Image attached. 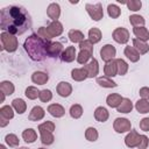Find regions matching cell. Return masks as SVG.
<instances>
[{"instance_id": "6da1fadb", "label": "cell", "mask_w": 149, "mask_h": 149, "mask_svg": "<svg viewBox=\"0 0 149 149\" xmlns=\"http://www.w3.org/2000/svg\"><path fill=\"white\" fill-rule=\"evenodd\" d=\"M0 28L12 35H22L31 28V17L21 6H7L0 12Z\"/></svg>"}, {"instance_id": "7a4b0ae2", "label": "cell", "mask_w": 149, "mask_h": 149, "mask_svg": "<svg viewBox=\"0 0 149 149\" xmlns=\"http://www.w3.org/2000/svg\"><path fill=\"white\" fill-rule=\"evenodd\" d=\"M45 45L47 42L43 41L37 34H31L26 38L23 43V48L28 54L29 58L35 62H41L47 57Z\"/></svg>"}, {"instance_id": "3957f363", "label": "cell", "mask_w": 149, "mask_h": 149, "mask_svg": "<svg viewBox=\"0 0 149 149\" xmlns=\"http://www.w3.org/2000/svg\"><path fill=\"white\" fill-rule=\"evenodd\" d=\"M0 40H1L2 50H6L7 52H14L19 47L17 37L15 35H12V34L7 33V31H2L1 33Z\"/></svg>"}, {"instance_id": "277c9868", "label": "cell", "mask_w": 149, "mask_h": 149, "mask_svg": "<svg viewBox=\"0 0 149 149\" xmlns=\"http://www.w3.org/2000/svg\"><path fill=\"white\" fill-rule=\"evenodd\" d=\"M86 12L88 13V15L91 16V19L93 21H100L104 17V9H102V5L100 2L98 3H86L85 5Z\"/></svg>"}, {"instance_id": "5b68a950", "label": "cell", "mask_w": 149, "mask_h": 149, "mask_svg": "<svg viewBox=\"0 0 149 149\" xmlns=\"http://www.w3.org/2000/svg\"><path fill=\"white\" fill-rule=\"evenodd\" d=\"M45 51H47V56L49 57H61L62 52L64 51V48H63V44L61 42H47V45H45Z\"/></svg>"}, {"instance_id": "8992f818", "label": "cell", "mask_w": 149, "mask_h": 149, "mask_svg": "<svg viewBox=\"0 0 149 149\" xmlns=\"http://www.w3.org/2000/svg\"><path fill=\"white\" fill-rule=\"evenodd\" d=\"M113 129L119 134L130 132L132 130V123L126 118H116L113 122Z\"/></svg>"}, {"instance_id": "52a82bcc", "label": "cell", "mask_w": 149, "mask_h": 149, "mask_svg": "<svg viewBox=\"0 0 149 149\" xmlns=\"http://www.w3.org/2000/svg\"><path fill=\"white\" fill-rule=\"evenodd\" d=\"M112 37H113V40L116 43H119V44H126L129 41V31H128V29H126L123 27H119V28H115L113 30Z\"/></svg>"}, {"instance_id": "ba28073f", "label": "cell", "mask_w": 149, "mask_h": 149, "mask_svg": "<svg viewBox=\"0 0 149 149\" xmlns=\"http://www.w3.org/2000/svg\"><path fill=\"white\" fill-rule=\"evenodd\" d=\"M115 55H116V49L112 44H105L100 49V57H101V59L105 63L113 61L114 57H115Z\"/></svg>"}, {"instance_id": "9c48e42d", "label": "cell", "mask_w": 149, "mask_h": 149, "mask_svg": "<svg viewBox=\"0 0 149 149\" xmlns=\"http://www.w3.org/2000/svg\"><path fill=\"white\" fill-rule=\"evenodd\" d=\"M140 134L136 132V130H130L127 136L125 137V143L128 148H137V144H139V141H140Z\"/></svg>"}, {"instance_id": "30bf717a", "label": "cell", "mask_w": 149, "mask_h": 149, "mask_svg": "<svg viewBox=\"0 0 149 149\" xmlns=\"http://www.w3.org/2000/svg\"><path fill=\"white\" fill-rule=\"evenodd\" d=\"M56 91L59 97L62 98H68L72 93V86L68 81H59L56 86Z\"/></svg>"}, {"instance_id": "8fae6325", "label": "cell", "mask_w": 149, "mask_h": 149, "mask_svg": "<svg viewBox=\"0 0 149 149\" xmlns=\"http://www.w3.org/2000/svg\"><path fill=\"white\" fill-rule=\"evenodd\" d=\"M47 30H48L49 35L51 36V38L57 37L63 33V24L59 21H51L49 23V26L47 27Z\"/></svg>"}, {"instance_id": "7c38bea8", "label": "cell", "mask_w": 149, "mask_h": 149, "mask_svg": "<svg viewBox=\"0 0 149 149\" xmlns=\"http://www.w3.org/2000/svg\"><path fill=\"white\" fill-rule=\"evenodd\" d=\"M84 68L87 71L88 78H94L99 73V63H98V61L95 58H92L87 64L84 65Z\"/></svg>"}, {"instance_id": "4fadbf2b", "label": "cell", "mask_w": 149, "mask_h": 149, "mask_svg": "<svg viewBox=\"0 0 149 149\" xmlns=\"http://www.w3.org/2000/svg\"><path fill=\"white\" fill-rule=\"evenodd\" d=\"M47 15L52 21H58L61 16V6L57 2H51L47 8Z\"/></svg>"}, {"instance_id": "5bb4252c", "label": "cell", "mask_w": 149, "mask_h": 149, "mask_svg": "<svg viewBox=\"0 0 149 149\" xmlns=\"http://www.w3.org/2000/svg\"><path fill=\"white\" fill-rule=\"evenodd\" d=\"M61 59L65 63H71L74 59H77V54H76V48L74 47H68L64 49V51L61 55Z\"/></svg>"}, {"instance_id": "9a60e30c", "label": "cell", "mask_w": 149, "mask_h": 149, "mask_svg": "<svg viewBox=\"0 0 149 149\" xmlns=\"http://www.w3.org/2000/svg\"><path fill=\"white\" fill-rule=\"evenodd\" d=\"M49 80V74L43 71H35L31 74V81L37 85H44Z\"/></svg>"}, {"instance_id": "2e32d148", "label": "cell", "mask_w": 149, "mask_h": 149, "mask_svg": "<svg viewBox=\"0 0 149 149\" xmlns=\"http://www.w3.org/2000/svg\"><path fill=\"white\" fill-rule=\"evenodd\" d=\"M44 115H45V112L41 106H34L28 115V119L29 121H40L44 118Z\"/></svg>"}, {"instance_id": "e0dca14e", "label": "cell", "mask_w": 149, "mask_h": 149, "mask_svg": "<svg viewBox=\"0 0 149 149\" xmlns=\"http://www.w3.org/2000/svg\"><path fill=\"white\" fill-rule=\"evenodd\" d=\"M104 73H105L106 77H109V78L118 76V68H116L115 59H113L111 62H107L105 64V66H104Z\"/></svg>"}, {"instance_id": "ac0fdd59", "label": "cell", "mask_w": 149, "mask_h": 149, "mask_svg": "<svg viewBox=\"0 0 149 149\" xmlns=\"http://www.w3.org/2000/svg\"><path fill=\"white\" fill-rule=\"evenodd\" d=\"M48 112L54 118H62L65 114L64 107L62 105H59V104H50L48 106Z\"/></svg>"}, {"instance_id": "d6986e66", "label": "cell", "mask_w": 149, "mask_h": 149, "mask_svg": "<svg viewBox=\"0 0 149 149\" xmlns=\"http://www.w3.org/2000/svg\"><path fill=\"white\" fill-rule=\"evenodd\" d=\"M123 54H125V56H126L132 63L139 62V59H140V57H141V55L136 51V49H135L134 47H130V45H127V47L125 48Z\"/></svg>"}, {"instance_id": "ffe728a7", "label": "cell", "mask_w": 149, "mask_h": 149, "mask_svg": "<svg viewBox=\"0 0 149 149\" xmlns=\"http://www.w3.org/2000/svg\"><path fill=\"white\" fill-rule=\"evenodd\" d=\"M122 99L123 98L119 93H111L106 98V104H107V106H109L112 108H118V106L121 104Z\"/></svg>"}, {"instance_id": "44dd1931", "label": "cell", "mask_w": 149, "mask_h": 149, "mask_svg": "<svg viewBox=\"0 0 149 149\" xmlns=\"http://www.w3.org/2000/svg\"><path fill=\"white\" fill-rule=\"evenodd\" d=\"M108 118H109V113H108V111L105 107L99 106V107L95 108V111H94V119L98 122H106L108 120Z\"/></svg>"}, {"instance_id": "7402d4cb", "label": "cell", "mask_w": 149, "mask_h": 149, "mask_svg": "<svg viewBox=\"0 0 149 149\" xmlns=\"http://www.w3.org/2000/svg\"><path fill=\"white\" fill-rule=\"evenodd\" d=\"M14 118V108L9 105H5L0 108V120H6L9 122Z\"/></svg>"}, {"instance_id": "603a6c76", "label": "cell", "mask_w": 149, "mask_h": 149, "mask_svg": "<svg viewBox=\"0 0 149 149\" xmlns=\"http://www.w3.org/2000/svg\"><path fill=\"white\" fill-rule=\"evenodd\" d=\"M133 33H134L135 37L140 41L147 42L149 40V30L146 27H135V28H133Z\"/></svg>"}, {"instance_id": "cb8c5ba5", "label": "cell", "mask_w": 149, "mask_h": 149, "mask_svg": "<svg viewBox=\"0 0 149 149\" xmlns=\"http://www.w3.org/2000/svg\"><path fill=\"white\" fill-rule=\"evenodd\" d=\"M71 78L74 81H83L86 78H88L87 76V71L85 70V68H80V69H73L71 71Z\"/></svg>"}, {"instance_id": "d4e9b609", "label": "cell", "mask_w": 149, "mask_h": 149, "mask_svg": "<svg viewBox=\"0 0 149 149\" xmlns=\"http://www.w3.org/2000/svg\"><path fill=\"white\" fill-rule=\"evenodd\" d=\"M68 37L72 43H80L85 40L84 34L78 29H70L68 33Z\"/></svg>"}, {"instance_id": "484cf974", "label": "cell", "mask_w": 149, "mask_h": 149, "mask_svg": "<svg viewBox=\"0 0 149 149\" xmlns=\"http://www.w3.org/2000/svg\"><path fill=\"white\" fill-rule=\"evenodd\" d=\"M12 107L14 108V111L17 113V114H23L27 109V104L23 99H20V98H15L13 101H12Z\"/></svg>"}, {"instance_id": "4316f807", "label": "cell", "mask_w": 149, "mask_h": 149, "mask_svg": "<svg viewBox=\"0 0 149 149\" xmlns=\"http://www.w3.org/2000/svg\"><path fill=\"white\" fill-rule=\"evenodd\" d=\"M133 47L136 49V51L140 54V55H144L149 51V45L147 42H143V41H140L137 38H134L133 40Z\"/></svg>"}, {"instance_id": "83f0119b", "label": "cell", "mask_w": 149, "mask_h": 149, "mask_svg": "<svg viewBox=\"0 0 149 149\" xmlns=\"http://www.w3.org/2000/svg\"><path fill=\"white\" fill-rule=\"evenodd\" d=\"M15 91V86L9 80H3L0 83V92H2L5 95H12Z\"/></svg>"}, {"instance_id": "f1b7e54d", "label": "cell", "mask_w": 149, "mask_h": 149, "mask_svg": "<svg viewBox=\"0 0 149 149\" xmlns=\"http://www.w3.org/2000/svg\"><path fill=\"white\" fill-rule=\"evenodd\" d=\"M97 83L101 86V87H106V88H112V87H116V83L114 80H112V78L106 77V76H101V77H97Z\"/></svg>"}, {"instance_id": "f546056e", "label": "cell", "mask_w": 149, "mask_h": 149, "mask_svg": "<svg viewBox=\"0 0 149 149\" xmlns=\"http://www.w3.org/2000/svg\"><path fill=\"white\" fill-rule=\"evenodd\" d=\"M132 109H133V102L128 98H123L122 101H121V104L116 108V111L119 113H130Z\"/></svg>"}, {"instance_id": "4dcf8cb0", "label": "cell", "mask_w": 149, "mask_h": 149, "mask_svg": "<svg viewBox=\"0 0 149 149\" xmlns=\"http://www.w3.org/2000/svg\"><path fill=\"white\" fill-rule=\"evenodd\" d=\"M22 139L27 143H33V142H35L37 140V133L33 128H27V129H24L22 132Z\"/></svg>"}, {"instance_id": "1f68e13d", "label": "cell", "mask_w": 149, "mask_h": 149, "mask_svg": "<svg viewBox=\"0 0 149 149\" xmlns=\"http://www.w3.org/2000/svg\"><path fill=\"white\" fill-rule=\"evenodd\" d=\"M40 132V136H41V142L44 146H50L54 143L55 141V136L51 132H47V130H38Z\"/></svg>"}, {"instance_id": "d6a6232c", "label": "cell", "mask_w": 149, "mask_h": 149, "mask_svg": "<svg viewBox=\"0 0 149 149\" xmlns=\"http://www.w3.org/2000/svg\"><path fill=\"white\" fill-rule=\"evenodd\" d=\"M135 108L140 114L149 113V100L146 99H139L135 102Z\"/></svg>"}, {"instance_id": "836d02e7", "label": "cell", "mask_w": 149, "mask_h": 149, "mask_svg": "<svg viewBox=\"0 0 149 149\" xmlns=\"http://www.w3.org/2000/svg\"><path fill=\"white\" fill-rule=\"evenodd\" d=\"M101 37H102V35H101V31H100L99 28L93 27V28H91V29L88 30V40H90L93 44L100 42Z\"/></svg>"}, {"instance_id": "e575fe53", "label": "cell", "mask_w": 149, "mask_h": 149, "mask_svg": "<svg viewBox=\"0 0 149 149\" xmlns=\"http://www.w3.org/2000/svg\"><path fill=\"white\" fill-rule=\"evenodd\" d=\"M92 54L91 51H87V50H80L79 54L77 55V62L79 64H87L88 61L92 59Z\"/></svg>"}, {"instance_id": "d590c367", "label": "cell", "mask_w": 149, "mask_h": 149, "mask_svg": "<svg viewBox=\"0 0 149 149\" xmlns=\"http://www.w3.org/2000/svg\"><path fill=\"white\" fill-rule=\"evenodd\" d=\"M129 22L130 24L135 28V27H144V23H146V20L143 16L139 15V14H133L129 16Z\"/></svg>"}, {"instance_id": "8d00e7d4", "label": "cell", "mask_w": 149, "mask_h": 149, "mask_svg": "<svg viewBox=\"0 0 149 149\" xmlns=\"http://www.w3.org/2000/svg\"><path fill=\"white\" fill-rule=\"evenodd\" d=\"M107 13H108V16L112 17V19H118L120 15H121V9L118 5L115 3H109L107 6Z\"/></svg>"}, {"instance_id": "74e56055", "label": "cell", "mask_w": 149, "mask_h": 149, "mask_svg": "<svg viewBox=\"0 0 149 149\" xmlns=\"http://www.w3.org/2000/svg\"><path fill=\"white\" fill-rule=\"evenodd\" d=\"M116 62V68H118V74L119 76H125L128 71V64L125 59L122 58H116L115 59Z\"/></svg>"}, {"instance_id": "f35d334b", "label": "cell", "mask_w": 149, "mask_h": 149, "mask_svg": "<svg viewBox=\"0 0 149 149\" xmlns=\"http://www.w3.org/2000/svg\"><path fill=\"white\" fill-rule=\"evenodd\" d=\"M40 92H41V91H40L37 87H35V86H28V87L26 88V91H24V94H26V97H27L28 99L35 100L36 98L40 97Z\"/></svg>"}, {"instance_id": "ab89813d", "label": "cell", "mask_w": 149, "mask_h": 149, "mask_svg": "<svg viewBox=\"0 0 149 149\" xmlns=\"http://www.w3.org/2000/svg\"><path fill=\"white\" fill-rule=\"evenodd\" d=\"M69 113H70V116L72 119H79L83 115V107L79 104H74L70 107Z\"/></svg>"}, {"instance_id": "60d3db41", "label": "cell", "mask_w": 149, "mask_h": 149, "mask_svg": "<svg viewBox=\"0 0 149 149\" xmlns=\"http://www.w3.org/2000/svg\"><path fill=\"white\" fill-rule=\"evenodd\" d=\"M99 137V134H98V130L94 128V127H88L86 130H85V139L90 142H94L97 141Z\"/></svg>"}, {"instance_id": "b9f144b4", "label": "cell", "mask_w": 149, "mask_h": 149, "mask_svg": "<svg viewBox=\"0 0 149 149\" xmlns=\"http://www.w3.org/2000/svg\"><path fill=\"white\" fill-rule=\"evenodd\" d=\"M5 142L7 143V146H9V147H17L19 144H20V140H19V137L15 135V134H7L6 136H5Z\"/></svg>"}, {"instance_id": "7bdbcfd3", "label": "cell", "mask_w": 149, "mask_h": 149, "mask_svg": "<svg viewBox=\"0 0 149 149\" xmlns=\"http://www.w3.org/2000/svg\"><path fill=\"white\" fill-rule=\"evenodd\" d=\"M126 6H127V8H128L129 10H132V12H137V10L141 9L142 2H141V0H129V1L126 2Z\"/></svg>"}, {"instance_id": "ee69618b", "label": "cell", "mask_w": 149, "mask_h": 149, "mask_svg": "<svg viewBox=\"0 0 149 149\" xmlns=\"http://www.w3.org/2000/svg\"><path fill=\"white\" fill-rule=\"evenodd\" d=\"M38 99H40L42 102H49V101L52 99V93H51V91L48 90V88L42 90V91L40 92V97H38Z\"/></svg>"}, {"instance_id": "f6af8a7d", "label": "cell", "mask_w": 149, "mask_h": 149, "mask_svg": "<svg viewBox=\"0 0 149 149\" xmlns=\"http://www.w3.org/2000/svg\"><path fill=\"white\" fill-rule=\"evenodd\" d=\"M36 34H37L43 41H45V42H49V41L51 40V36L49 35V33H48V30H47V27H40V28L37 29V31H36Z\"/></svg>"}, {"instance_id": "bcb514c9", "label": "cell", "mask_w": 149, "mask_h": 149, "mask_svg": "<svg viewBox=\"0 0 149 149\" xmlns=\"http://www.w3.org/2000/svg\"><path fill=\"white\" fill-rule=\"evenodd\" d=\"M38 130H47L54 133L55 130V123L52 121H44L43 123L38 125Z\"/></svg>"}, {"instance_id": "7dc6e473", "label": "cell", "mask_w": 149, "mask_h": 149, "mask_svg": "<svg viewBox=\"0 0 149 149\" xmlns=\"http://www.w3.org/2000/svg\"><path fill=\"white\" fill-rule=\"evenodd\" d=\"M79 48H80V50H87V51L93 52V43L90 40H84L83 42H80Z\"/></svg>"}, {"instance_id": "c3c4849f", "label": "cell", "mask_w": 149, "mask_h": 149, "mask_svg": "<svg viewBox=\"0 0 149 149\" xmlns=\"http://www.w3.org/2000/svg\"><path fill=\"white\" fill-rule=\"evenodd\" d=\"M148 144H149V139L146 135H141L139 144H137V149H147Z\"/></svg>"}, {"instance_id": "681fc988", "label": "cell", "mask_w": 149, "mask_h": 149, "mask_svg": "<svg viewBox=\"0 0 149 149\" xmlns=\"http://www.w3.org/2000/svg\"><path fill=\"white\" fill-rule=\"evenodd\" d=\"M140 129L143 132H149V118H143L140 120Z\"/></svg>"}, {"instance_id": "f907efd6", "label": "cell", "mask_w": 149, "mask_h": 149, "mask_svg": "<svg viewBox=\"0 0 149 149\" xmlns=\"http://www.w3.org/2000/svg\"><path fill=\"white\" fill-rule=\"evenodd\" d=\"M139 94H140L141 99L149 100V87H147V86L141 87V88H140V91H139Z\"/></svg>"}, {"instance_id": "816d5d0a", "label": "cell", "mask_w": 149, "mask_h": 149, "mask_svg": "<svg viewBox=\"0 0 149 149\" xmlns=\"http://www.w3.org/2000/svg\"><path fill=\"white\" fill-rule=\"evenodd\" d=\"M0 94H1V99H0V101H1V102H3V100H5V97H6V95H5L2 92H1Z\"/></svg>"}, {"instance_id": "f5cc1de1", "label": "cell", "mask_w": 149, "mask_h": 149, "mask_svg": "<svg viewBox=\"0 0 149 149\" xmlns=\"http://www.w3.org/2000/svg\"><path fill=\"white\" fill-rule=\"evenodd\" d=\"M0 149H7V148H6L3 144H0Z\"/></svg>"}, {"instance_id": "db71d44e", "label": "cell", "mask_w": 149, "mask_h": 149, "mask_svg": "<svg viewBox=\"0 0 149 149\" xmlns=\"http://www.w3.org/2000/svg\"><path fill=\"white\" fill-rule=\"evenodd\" d=\"M19 149H29V148H26V147H22V148H19Z\"/></svg>"}, {"instance_id": "11a10c76", "label": "cell", "mask_w": 149, "mask_h": 149, "mask_svg": "<svg viewBox=\"0 0 149 149\" xmlns=\"http://www.w3.org/2000/svg\"><path fill=\"white\" fill-rule=\"evenodd\" d=\"M37 149H45V148H37Z\"/></svg>"}]
</instances>
